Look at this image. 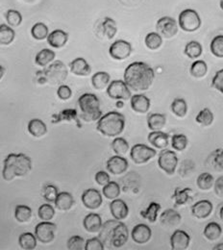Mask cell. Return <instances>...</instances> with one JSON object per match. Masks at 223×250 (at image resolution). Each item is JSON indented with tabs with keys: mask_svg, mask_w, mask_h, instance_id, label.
I'll return each instance as SVG.
<instances>
[{
	"mask_svg": "<svg viewBox=\"0 0 223 250\" xmlns=\"http://www.w3.org/2000/svg\"><path fill=\"white\" fill-rule=\"evenodd\" d=\"M208 65L203 60H198L192 62L191 66V74L195 78H202L207 74Z\"/></svg>",
	"mask_w": 223,
	"mask_h": 250,
	"instance_id": "7dc6e473",
	"label": "cell"
},
{
	"mask_svg": "<svg viewBox=\"0 0 223 250\" xmlns=\"http://www.w3.org/2000/svg\"><path fill=\"white\" fill-rule=\"evenodd\" d=\"M32 169V161L23 153H11L4 160L2 177L6 181H12L16 177L27 175Z\"/></svg>",
	"mask_w": 223,
	"mask_h": 250,
	"instance_id": "3957f363",
	"label": "cell"
},
{
	"mask_svg": "<svg viewBox=\"0 0 223 250\" xmlns=\"http://www.w3.org/2000/svg\"><path fill=\"white\" fill-rule=\"evenodd\" d=\"M110 211L112 216L115 219L118 220H123L126 219L129 215V208L127 204L119 198L113 199V201L110 204Z\"/></svg>",
	"mask_w": 223,
	"mask_h": 250,
	"instance_id": "7402d4cb",
	"label": "cell"
},
{
	"mask_svg": "<svg viewBox=\"0 0 223 250\" xmlns=\"http://www.w3.org/2000/svg\"><path fill=\"white\" fill-rule=\"evenodd\" d=\"M217 247H218V248H214V250H219V249H220V250H223V243H222V244H221V245H218V246H217Z\"/></svg>",
	"mask_w": 223,
	"mask_h": 250,
	"instance_id": "003e7915",
	"label": "cell"
},
{
	"mask_svg": "<svg viewBox=\"0 0 223 250\" xmlns=\"http://www.w3.org/2000/svg\"><path fill=\"white\" fill-rule=\"evenodd\" d=\"M129 163L127 160L120 155L111 157L106 164L108 171L114 175H121L128 169Z\"/></svg>",
	"mask_w": 223,
	"mask_h": 250,
	"instance_id": "2e32d148",
	"label": "cell"
},
{
	"mask_svg": "<svg viewBox=\"0 0 223 250\" xmlns=\"http://www.w3.org/2000/svg\"><path fill=\"white\" fill-rule=\"evenodd\" d=\"M158 165L160 168L166 174L173 175L178 165V158L176 153L168 149H162L158 158Z\"/></svg>",
	"mask_w": 223,
	"mask_h": 250,
	"instance_id": "9c48e42d",
	"label": "cell"
},
{
	"mask_svg": "<svg viewBox=\"0 0 223 250\" xmlns=\"http://www.w3.org/2000/svg\"><path fill=\"white\" fill-rule=\"evenodd\" d=\"M144 42H145V45L147 46V48H149L151 50H157V49H159L162 43V39L158 33L151 32L146 35Z\"/></svg>",
	"mask_w": 223,
	"mask_h": 250,
	"instance_id": "bcb514c9",
	"label": "cell"
},
{
	"mask_svg": "<svg viewBox=\"0 0 223 250\" xmlns=\"http://www.w3.org/2000/svg\"><path fill=\"white\" fill-rule=\"evenodd\" d=\"M99 240L104 249H121L125 246L129 239L127 226L122 220H107L99 230Z\"/></svg>",
	"mask_w": 223,
	"mask_h": 250,
	"instance_id": "7a4b0ae2",
	"label": "cell"
},
{
	"mask_svg": "<svg viewBox=\"0 0 223 250\" xmlns=\"http://www.w3.org/2000/svg\"><path fill=\"white\" fill-rule=\"evenodd\" d=\"M5 17H6V21L9 23V25H11L13 27L20 26L22 22V16L17 10H12L11 9V10L7 11Z\"/></svg>",
	"mask_w": 223,
	"mask_h": 250,
	"instance_id": "f5cc1de1",
	"label": "cell"
},
{
	"mask_svg": "<svg viewBox=\"0 0 223 250\" xmlns=\"http://www.w3.org/2000/svg\"><path fill=\"white\" fill-rule=\"evenodd\" d=\"M157 155V151L145 145H135L130 152V157L137 165H142Z\"/></svg>",
	"mask_w": 223,
	"mask_h": 250,
	"instance_id": "ba28073f",
	"label": "cell"
},
{
	"mask_svg": "<svg viewBox=\"0 0 223 250\" xmlns=\"http://www.w3.org/2000/svg\"><path fill=\"white\" fill-rule=\"evenodd\" d=\"M85 250H104V246L102 242L99 240V238H92L89 239L86 242L85 245Z\"/></svg>",
	"mask_w": 223,
	"mask_h": 250,
	"instance_id": "6f0895ef",
	"label": "cell"
},
{
	"mask_svg": "<svg viewBox=\"0 0 223 250\" xmlns=\"http://www.w3.org/2000/svg\"><path fill=\"white\" fill-rule=\"evenodd\" d=\"M196 183H197V187L199 188L200 189L209 190L214 186L215 178L211 173L204 172L198 176Z\"/></svg>",
	"mask_w": 223,
	"mask_h": 250,
	"instance_id": "ee69618b",
	"label": "cell"
},
{
	"mask_svg": "<svg viewBox=\"0 0 223 250\" xmlns=\"http://www.w3.org/2000/svg\"><path fill=\"white\" fill-rule=\"evenodd\" d=\"M222 235H223V228L219 223L215 221L208 223L204 229V236L209 241H216L220 239Z\"/></svg>",
	"mask_w": 223,
	"mask_h": 250,
	"instance_id": "d6a6232c",
	"label": "cell"
},
{
	"mask_svg": "<svg viewBox=\"0 0 223 250\" xmlns=\"http://www.w3.org/2000/svg\"><path fill=\"white\" fill-rule=\"evenodd\" d=\"M15 218L20 223H26L32 218V209L26 205H18L15 210Z\"/></svg>",
	"mask_w": 223,
	"mask_h": 250,
	"instance_id": "74e56055",
	"label": "cell"
},
{
	"mask_svg": "<svg viewBox=\"0 0 223 250\" xmlns=\"http://www.w3.org/2000/svg\"><path fill=\"white\" fill-rule=\"evenodd\" d=\"M215 188V192L217 193V195L221 198L223 197V176H221L217 179V181L214 183Z\"/></svg>",
	"mask_w": 223,
	"mask_h": 250,
	"instance_id": "94428289",
	"label": "cell"
},
{
	"mask_svg": "<svg viewBox=\"0 0 223 250\" xmlns=\"http://www.w3.org/2000/svg\"><path fill=\"white\" fill-rule=\"evenodd\" d=\"M102 192H103V195L107 199L113 200V199H116V198H118L120 196V194H121V187H120V185L117 182H114V181L111 182L110 181L107 185L103 186Z\"/></svg>",
	"mask_w": 223,
	"mask_h": 250,
	"instance_id": "60d3db41",
	"label": "cell"
},
{
	"mask_svg": "<svg viewBox=\"0 0 223 250\" xmlns=\"http://www.w3.org/2000/svg\"><path fill=\"white\" fill-rule=\"evenodd\" d=\"M211 52L218 58H223V36L220 35L213 39L211 45Z\"/></svg>",
	"mask_w": 223,
	"mask_h": 250,
	"instance_id": "f907efd6",
	"label": "cell"
},
{
	"mask_svg": "<svg viewBox=\"0 0 223 250\" xmlns=\"http://www.w3.org/2000/svg\"><path fill=\"white\" fill-rule=\"evenodd\" d=\"M57 225L50 221H41L35 228V236L42 244H49L55 238Z\"/></svg>",
	"mask_w": 223,
	"mask_h": 250,
	"instance_id": "30bf717a",
	"label": "cell"
},
{
	"mask_svg": "<svg viewBox=\"0 0 223 250\" xmlns=\"http://www.w3.org/2000/svg\"><path fill=\"white\" fill-rule=\"evenodd\" d=\"M123 5H130V2L133 0H120Z\"/></svg>",
	"mask_w": 223,
	"mask_h": 250,
	"instance_id": "e7e4bbea",
	"label": "cell"
},
{
	"mask_svg": "<svg viewBox=\"0 0 223 250\" xmlns=\"http://www.w3.org/2000/svg\"><path fill=\"white\" fill-rule=\"evenodd\" d=\"M171 111L178 118H185L188 113V105L185 99L175 98L171 103Z\"/></svg>",
	"mask_w": 223,
	"mask_h": 250,
	"instance_id": "d590c367",
	"label": "cell"
},
{
	"mask_svg": "<svg viewBox=\"0 0 223 250\" xmlns=\"http://www.w3.org/2000/svg\"><path fill=\"white\" fill-rule=\"evenodd\" d=\"M70 71L78 76H88L92 72L91 65L84 58H76L69 63Z\"/></svg>",
	"mask_w": 223,
	"mask_h": 250,
	"instance_id": "603a6c76",
	"label": "cell"
},
{
	"mask_svg": "<svg viewBox=\"0 0 223 250\" xmlns=\"http://www.w3.org/2000/svg\"><path fill=\"white\" fill-rule=\"evenodd\" d=\"M223 203H221V205H219V218H221L222 220L223 219Z\"/></svg>",
	"mask_w": 223,
	"mask_h": 250,
	"instance_id": "6125c7cd",
	"label": "cell"
},
{
	"mask_svg": "<svg viewBox=\"0 0 223 250\" xmlns=\"http://www.w3.org/2000/svg\"><path fill=\"white\" fill-rule=\"evenodd\" d=\"M59 193L58 188L52 184H46L42 188V196L43 198L50 203H54L57 195Z\"/></svg>",
	"mask_w": 223,
	"mask_h": 250,
	"instance_id": "db71d44e",
	"label": "cell"
},
{
	"mask_svg": "<svg viewBox=\"0 0 223 250\" xmlns=\"http://www.w3.org/2000/svg\"><path fill=\"white\" fill-rule=\"evenodd\" d=\"M179 26L185 32H194L201 26L198 13L192 9H186L179 15Z\"/></svg>",
	"mask_w": 223,
	"mask_h": 250,
	"instance_id": "52a82bcc",
	"label": "cell"
},
{
	"mask_svg": "<svg viewBox=\"0 0 223 250\" xmlns=\"http://www.w3.org/2000/svg\"><path fill=\"white\" fill-rule=\"evenodd\" d=\"M116 106H117L118 108H122V107L124 106V102H123V100H118V101H117V103H116Z\"/></svg>",
	"mask_w": 223,
	"mask_h": 250,
	"instance_id": "be15d7a7",
	"label": "cell"
},
{
	"mask_svg": "<svg viewBox=\"0 0 223 250\" xmlns=\"http://www.w3.org/2000/svg\"><path fill=\"white\" fill-rule=\"evenodd\" d=\"M151 101L144 94H135L131 96V107L139 114H146L150 109Z\"/></svg>",
	"mask_w": 223,
	"mask_h": 250,
	"instance_id": "44dd1931",
	"label": "cell"
},
{
	"mask_svg": "<svg viewBox=\"0 0 223 250\" xmlns=\"http://www.w3.org/2000/svg\"><path fill=\"white\" fill-rule=\"evenodd\" d=\"M191 244L190 235L183 230H175L170 237V246L172 250H186Z\"/></svg>",
	"mask_w": 223,
	"mask_h": 250,
	"instance_id": "9a60e30c",
	"label": "cell"
},
{
	"mask_svg": "<svg viewBox=\"0 0 223 250\" xmlns=\"http://www.w3.org/2000/svg\"><path fill=\"white\" fill-rule=\"evenodd\" d=\"M3 75H4V68H3V66L0 65V80L2 79Z\"/></svg>",
	"mask_w": 223,
	"mask_h": 250,
	"instance_id": "03108f58",
	"label": "cell"
},
{
	"mask_svg": "<svg viewBox=\"0 0 223 250\" xmlns=\"http://www.w3.org/2000/svg\"><path fill=\"white\" fill-rule=\"evenodd\" d=\"M112 149L117 155H125L129 150V144L124 138H116L112 142Z\"/></svg>",
	"mask_w": 223,
	"mask_h": 250,
	"instance_id": "f6af8a7d",
	"label": "cell"
},
{
	"mask_svg": "<svg viewBox=\"0 0 223 250\" xmlns=\"http://www.w3.org/2000/svg\"><path fill=\"white\" fill-rule=\"evenodd\" d=\"M131 236L136 244L144 245L150 241L152 237V230L146 224H138L133 228Z\"/></svg>",
	"mask_w": 223,
	"mask_h": 250,
	"instance_id": "e0dca14e",
	"label": "cell"
},
{
	"mask_svg": "<svg viewBox=\"0 0 223 250\" xmlns=\"http://www.w3.org/2000/svg\"><path fill=\"white\" fill-rule=\"evenodd\" d=\"M132 52V45L124 40H119L115 42L109 49L110 56L119 61H122L127 59Z\"/></svg>",
	"mask_w": 223,
	"mask_h": 250,
	"instance_id": "4fadbf2b",
	"label": "cell"
},
{
	"mask_svg": "<svg viewBox=\"0 0 223 250\" xmlns=\"http://www.w3.org/2000/svg\"><path fill=\"white\" fill-rule=\"evenodd\" d=\"M41 76H38L39 83H49L50 85H61L67 77V69L62 61H56L51 63L42 71L37 72Z\"/></svg>",
	"mask_w": 223,
	"mask_h": 250,
	"instance_id": "8992f818",
	"label": "cell"
},
{
	"mask_svg": "<svg viewBox=\"0 0 223 250\" xmlns=\"http://www.w3.org/2000/svg\"><path fill=\"white\" fill-rule=\"evenodd\" d=\"M96 182L99 186H105L110 182V175L106 171H98L95 176Z\"/></svg>",
	"mask_w": 223,
	"mask_h": 250,
	"instance_id": "91938a15",
	"label": "cell"
},
{
	"mask_svg": "<svg viewBox=\"0 0 223 250\" xmlns=\"http://www.w3.org/2000/svg\"><path fill=\"white\" fill-rule=\"evenodd\" d=\"M202 52H203L202 45L196 41H191L185 47V54L190 59H197L202 55Z\"/></svg>",
	"mask_w": 223,
	"mask_h": 250,
	"instance_id": "7bdbcfd3",
	"label": "cell"
},
{
	"mask_svg": "<svg viewBox=\"0 0 223 250\" xmlns=\"http://www.w3.org/2000/svg\"><path fill=\"white\" fill-rule=\"evenodd\" d=\"M191 192H192V189L191 188H176L172 195V199L174 200V208L188 204L191 200Z\"/></svg>",
	"mask_w": 223,
	"mask_h": 250,
	"instance_id": "484cf974",
	"label": "cell"
},
{
	"mask_svg": "<svg viewBox=\"0 0 223 250\" xmlns=\"http://www.w3.org/2000/svg\"><path fill=\"white\" fill-rule=\"evenodd\" d=\"M84 228L90 233H96L99 232L102 226V219L98 214L91 213L85 217L83 220Z\"/></svg>",
	"mask_w": 223,
	"mask_h": 250,
	"instance_id": "83f0119b",
	"label": "cell"
},
{
	"mask_svg": "<svg viewBox=\"0 0 223 250\" xmlns=\"http://www.w3.org/2000/svg\"><path fill=\"white\" fill-rule=\"evenodd\" d=\"M55 207L60 211H68L74 205V198L71 193L67 191L59 192L55 201Z\"/></svg>",
	"mask_w": 223,
	"mask_h": 250,
	"instance_id": "4316f807",
	"label": "cell"
},
{
	"mask_svg": "<svg viewBox=\"0 0 223 250\" xmlns=\"http://www.w3.org/2000/svg\"><path fill=\"white\" fill-rule=\"evenodd\" d=\"M28 132L35 138H41L47 133V126L42 121L34 119L28 124Z\"/></svg>",
	"mask_w": 223,
	"mask_h": 250,
	"instance_id": "f546056e",
	"label": "cell"
},
{
	"mask_svg": "<svg viewBox=\"0 0 223 250\" xmlns=\"http://www.w3.org/2000/svg\"><path fill=\"white\" fill-rule=\"evenodd\" d=\"M156 29L161 37L162 36L165 39H171L177 34L178 25L174 19L170 17H163L157 21Z\"/></svg>",
	"mask_w": 223,
	"mask_h": 250,
	"instance_id": "7c38bea8",
	"label": "cell"
},
{
	"mask_svg": "<svg viewBox=\"0 0 223 250\" xmlns=\"http://www.w3.org/2000/svg\"><path fill=\"white\" fill-rule=\"evenodd\" d=\"M68 41V34L61 29L51 32L47 36V42L54 48H62Z\"/></svg>",
	"mask_w": 223,
	"mask_h": 250,
	"instance_id": "cb8c5ba5",
	"label": "cell"
},
{
	"mask_svg": "<svg viewBox=\"0 0 223 250\" xmlns=\"http://www.w3.org/2000/svg\"><path fill=\"white\" fill-rule=\"evenodd\" d=\"M223 148L217 149L214 152L210 154V156L207 159V166L210 168H213L215 171H221L223 170Z\"/></svg>",
	"mask_w": 223,
	"mask_h": 250,
	"instance_id": "f1b7e54d",
	"label": "cell"
},
{
	"mask_svg": "<svg viewBox=\"0 0 223 250\" xmlns=\"http://www.w3.org/2000/svg\"><path fill=\"white\" fill-rule=\"evenodd\" d=\"M155 78L153 68L143 62L130 63L124 71V82L135 92H144L150 89Z\"/></svg>",
	"mask_w": 223,
	"mask_h": 250,
	"instance_id": "6da1fadb",
	"label": "cell"
},
{
	"mask_svg": "<svg viewBox=\"0 0 223 250\" xmlns=\"http://www.w3.org/2000/svg\"><path fill=\"white\" fill-rule=\"evenodd\" d=\"M58 97L62 100H68L72 96L71 89L66 85H60V87L57 90Z\"/></svg>",
	"mask_w": 223,
	"mask_h": 250,
	"instance_id": "680465c9",
	"label": "cell"
},
{
	"mask_svg": "<svg viewBox=\"0 0 223 250\" xmlns=\"http://www.w3.org/2000/svg\"><path fill=\"white\" fill-rule=\"evenodd\" d=\"M19 244L22 250H35L37 247V238L32 233H23L19 238Z\"/></svg>",
	"mask_w": 223,
	"mask_h": 250,
	"instance_id": "ab89813d",
	"label": "cell"
},
{
	"mask_svg": "<svg viewBox=\"0 0 223 250\" xmlns=\"http://www.w3.org/2000/svg\"><path fill=\"white\" fill-rule=\"evenodd\" d=\"M96 32L100 38H105L107 40H111L116 36V34L118 32L117 23L114 20L107 17L98 25Z\"/></svg>",
	"mask_w": 223,
	"mask_h": 250,
	"instance_id": "ffe728a7",
	"label": "cell"
},
{
	"mask_svg": "<svg viewBox=\"0 0 223 250\" xmlns=\"http://www.w3.org/2000/svg\"><path fill=\"white\" fill-rule=\"evenodd\" d=\"M16 37V32L7 24L0 25V45L11 44Z\"/></svg>",
	"mask_w": 223,
	"mask_h": 250,
	"instance_id": "8d00e7d4",
	"label": "cell"
},
{
	"mask_svg": "<svg viewBox=\"0 0 223 250\" xmlns=\"http://www.w3.org/2000/svg\"><path fill=\"white\" fill-rule=\"evenodd\" d=\"M86 241L80 236H72L67 241V249L69 250H85Z\"/></svg>",
	"mask_w": 223,
	"mask_h": 250,
	"instance_id": "11a10c76",
	"label": "cell"
},
{
	"mask_svg": "<svg viewBox=\"0 0 223 250\" xmlns=\"http://www.w3.org/2000/svg\"><path fill=\"white\" fill-rule=\"evenodd\" d=\"M38 215L42 221H50L55 216V209L50 204H42L39 208Z\"/></svg>",
	"mask_w": 223,
	"mask_h": 250,
	"instance_id": "816d5d0a",
	"label": "cell"
},
{
	"mask_svg": "<svg viewBox=\"0 0 223 250\" xmlns=\"http://www.w3.org/2000/svg\"><path fill=\"white\" fill-rule=\"evenodd\" d=\"M182 220L181 215L175 209H167L160 216V222L162 227L170 229L177 227Z\"/></svg>",
	"mask_w": 223,
	"mask_h": 250,
	"instance_id": "d6986e66",
	"label": "cell"
},
{
	"mask_svg": "<svg viewBox=\"0 0 223 250\" xmlns=\"http://www.w3.org/2000/svg\"><path fill=\"white\" fill-rule=\"evenodd\" d=\"M63 121H75V123L78 125V127H82V125H80V121L78 119V115L76 110L74 109H68V110H64L62 111L60 114L58 115H53V124H59L60 122Z\"/></svg>",
	"mask_w": 223,
	"mask_h": 250,
	"instance_id": "1f68e13d",
	"label": "cell"
},
{
	"mask_svg": "<svg viewBox=\"0 0 223 250\" xmlns=\"http://www.w3.org/2000/svg\"><path fill=\"white\" fill-rule=\"evenodd\" d=\"M81 199H82L84 206L90 210L98 209L102 205V202H103L101 193L96 188L86 189L83 192Z\"/></svg>",
	"mask_w": 223,
	"mask_h": 250,
	"instance_id": "5bb4252c",
	"label": "cell"
},
{
	"mask_svg": "<svg viewBox=\"0 0 223 250\" xmlns=\"http://www.w3.org/2000/svg\"><path fill=\"white\" fill-rule=\"evenodd\" d=\"M166 125V117L162 114H151L147 117V125L151 131H161Z\"/></svg>",
	"mask_w": 223,
	"mask_h": 250,
	"instance_id": "4dcf8cb0",
	"label": "cell"
},
{
	"mask_svg": "<svg viewBox=\"0 0 223 250\" xmlns=\"http://www.w3.org/2000/svg\"><path fill=\"white\" fill-rule=\"evenodd\" d=\"M214 206L210 200H200L192 205L191 214L194 218L199 219H207L213 212Z\"/></svg>",
	"mask_w": 223,
	"mask_h": 250,
	"instance_id": "ac0fdd59",
	"label": "cell"
},
{
	"mask_svg": "<svg viewBox=\"0 0 223 250\" xmlns=\"http://www.w3.org/2000/svg\"><path fill=\"white\" fill-rule=\"evenodd\" d=\"M55 52L53 50H50V49H42L41 50L37 55H36V58H35V62L40 65V66H46L48 63H50L51 62L54 61L55 59Z\"/></svg>",
	"mask_w": 223,
	"mask_h": 250,
	"instance_id": "e575fe53",
	"label": "cell"
},
{
	"mask_svg": "<svg viewBox=\"0 0 223 250\" xmlns=\"http://www.w3.org/2000/svg\"><path fill=\"white\" fill-rule=\"evenodd\" d=\"M111 77L110 74L105 71H99L92 77V84L94 88L98 91L104 90L106 87H108L110 83Z\"/></svg>",
	"mask_w": 223,
	"mask_h": 250,
	"instance_id": "836d02e7",
	"label": "cell"
},
{
	"mask_svg": "<svg viewBox=\"0 0 223 250\" xmlns=\"http://www.w3.org/2000/svg\"><path fill=\"white\" fill-rule=\"evenodd\" d=\"M148 142L150 145L158 149H165L168 146V135L162 131H152L148 135Z\"/></svg>",
	"mask_w": 223,
	"mask_h": 250,
	"instance_id": "d4e9b609",
	"label": "cell"
},
{
	"mask_svg": "<svg viewBox=\"0 0 223 250\" xmlns=\"http://www.w3.org/2000/svg\"><path fill=\"white\" fill-rule=\"evenodd\" d=\"M125 128V117L119 112H109L102 115L97 122L96 129L106 137H118Z\"/></svg>",
	"mask_w": 223,
	"mask_h": 250,
	"instance_id": "277c9868",
	"label": "cell"
},
{
	"mask_svg": "<svg viewBox=\"0 0 223 250\" xmlns=\"http://www.w3.org/2000/svg\"><path fill=\"white\" fill-rule=\"evenodd\" d=\"M161 210V205L156 202H151L146 210L141 212V216L143 219H147L149 222L154 223L158 219V214Z\"/></svg>",
	"mask_w": 223,
	"mask_h": 250,
	"instance_id": "f35d334b",
	"label": "cell"
},
{
	"mask_svg": "<svg viewBox=\"0 0 223 250\" xmlns=\"http://www.w3.org/2000/svg\"><path fill=\"white\" fill-rule=\"evenodd\" d=\"M189 144L188 138L183 134L173 135L171 138V146L176 151H184Z\"/></svg>",
	"mask_w": 223,
	"mask_h": 250,
	"instance_id": "c3c4849f",
	"label": "cell"
},
{
	"mask_svg": "<svg viewBox=\"0 0 223 250\" xmlns=\"http://www.w3.org/2000/svg\"><path fill=\"white\" fill-rule=\"evenodd\" d=\"M107 94L116 100H128L131 98V91L124 81L115 80L108 85Z\"/></svg>",
	"mask_w": 223,
	"mask_h": 250,
	"instance_id": "8fae6325",
	"label": "cell"
},
{
	"mask_svg": "<svg viewBox=\"0 0 223 250\" xmlns=\"http://www.w3.org/2000/svg\"><path fill=\"white\" fill-rule=\"evenodd\" d=\"M214 119L215 118H214L213 112L209 108H204L203 110H201L198 113V115L196 116L195 121L198 125L207 127V126L212 125V124L214 123Z\"/></svg>",
	"mask_w": 223,
	"mask_h": 250,
	"instance_id": "b9f144b4",
	"label": "cell"
},
{
	"mask_svg": "<svg viewBox=\"0 0 223 250\" xmlns=\"http://www.w3.org/2000/svg\"><path fill=\"white\" fill-rule=\"evenodd\" d=\"M212 87L223 94V70H219L212 81Z\"/></svg>",
	"mask_w": 223,
	"mask_h": 250,
	"instance_id": "9f6ffc18",
	"label": "cell"
},
{
	"mask_svg": "<svg viewBox=\"0 0 223 250\" xmlns=\"http://www.w3.org/2000/svg\"><path fill=\"white\" fill-rule=\"evenodd\" d=\"M78 105L81 110L80 118L86 123L98 121L102 116L100 102L94 94H84L78 99Z\"/></svg>",
	"mask_w": 223,
	"mask_h": 250,
	"instance_id": "5b68a950",
	"label": "cell"
},
{
	"mask_svg": "<svg viewBox=\"0 0 223 250\" xmlns=\"http://www.w3.org/2000/svg\"><path fill=\"white\" fill-rule=\"evenodd\" d=\"M31 35L35 40L42 41L48 36V27L42 22H38L33 26Z\"/></svg>",
	"mask_w": 223,
	"mask_h": 250,
	"instance_id": "681fc988",
	"label": "cell"
}]
</instances>
